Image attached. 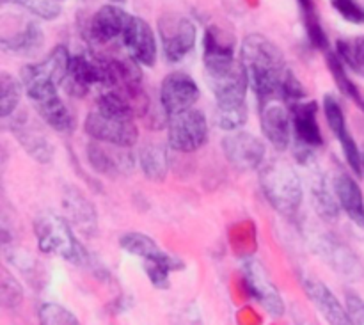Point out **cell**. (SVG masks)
Listing matches in <instances>:
<instances>
[{
  "mask_svg": "<svg viewBox=\"0 0 364 325\" xmlns=\"http://www.w3.org/2000/svg\"><path fill=\"white\" fill-rule=\"evenodd\" d=\"M240 63L244 64L249 87L255 91L258 105L279 100L288 68L284 53L276 43L262 34H249L242 41Z\"/></svg>",
  "mask_w": 364,
  "mask_h": 325,
  "instance_id": "obj_1",
  "label": "cell"
},
{
  "mask_svg": "<svg viewBox=\"0 0 364 325\" xmlns=\"http://www.w3.org/2000/svg\"><path fill=\"white\" fill-rule=\"evenodd\" d=\"M259 185L267 201L281 215H294L302 205V183L297 171L283 160H272L259 171Z\"/></svg>",
  "mask_w": 364,
  "mask_h": 325,
  "instance_id": "obj_2",
  "label": "cell"
},
{
  "mask_svg": "<svg viewBox=\"0 0 364 325\" xmlns=\"http://www.w3.org/2000/svg\"><path fill=\"white\" fill-rule=\"evenodd\" d=\"M71 55L66 46L57 45L43 60L21 68L20 80L32 103L57 95L59 85L66 80Z\"/></svg>",
  "mask_w": 364,
  "mask_h": 325,
  "instance_id": "obj_3",
  "label": "cell"
},
{
  "mask_svg": "<svg viewBox=\"0 0 364 325\" xmlns=\"http://www.w3.org/2000/svg\"><path fill=\"white\" fill-rule=\"evenodd\" d=\"M34 233L39 251L45 255H55L75 265L87 263V252L78 244L70 224L53 213H41L34 220Z\"/></svg>",
  "mask_w": 364,
  "mask_h": 325,
  "instance_id": "obj_4",
  "label": "cell"
},
{
  "mask_svg": "<svg viewBox=\"0 0 364 325\" xmlns=\"http://www.w3.org/2000/svg\"><path fill=\"white\" fill-rule=\"evenodd\" d=\"M205 78L217 102L245 100L249 78L244 64L235 55L205 60Z\"/></svg>",
  "mask_w": 364,
  "mask_h": 325,
  "instance_id": "obj_5",
  "label": "cell"
},
{
  "mask_svg": "<svg viewBox=\"0 0 364 325\" xmlns=\"http://www.w3.org/2000/svg\"><path fill=\"white\" fill-rule=\"evenodd\" d=\"M84 132L92 141L110 142L117 146H132L137 142L139 130L134 117L107 112L95 105L84 121Z\"/></svg>",
  "mask_w": 364,
  "mask_h": 325,
  "instance_id": "obj_6",
  "label": "cell"
},
{
  "mask_svg": "<svg viewBox=\"0 0 364 325\" xmlns=\"http://www.w3.org/2000/svg\"><path fill=\"white\" fill-rule=\"evenodd\" d=\"M208 132V119L205 114L198 109H188L171 117L167 142L174 151L194 153L206 144Z\"/></svg>",
  "mask_w": 364,
  "mask_h": 325,
  "instance_id": "obj_7",
  "label": "cell"
},
{
  "mask_svg": "<svg viewBox=\"0 0 364 325\" xmlns=\"http://www.w3.org/2000/svg\"><path fill=\"white\" fill-rule=\"evenodd\" d=\"M159 36L166 59L169 63H180L194 50L198 31L187 16L164 14L159 20Z\"/></svg>",
  "mask_w": 364,
  "mask_h": 325,
  "instance_id": "obj_8",
  "label": "cell"
},
{
  "mask_svg": "<svg viewBox=\"0 0 364 325\" xmlns=\"http://www.w3.org/2000/svg\"><path fill=\"white\" fill-rule=\"evenodd\" d=\"M223 153L228 162L238 171H256L265 160V144L249 132H230L223 139Z\"/></svg>",
  "mask_w": 364,
  "mask_h": 325,
  "instance_id": "obj_9",
  "label": "cell"
},
{
  "mask_svg": "<svg viewBox=\"0 0 364 325\" xmlns=\"http://www.w3.org/2000/svg\"><path fill=\"white\" fill-rule=\"evenodd\" d=\"M199 100V87L191 75L173 71L160 85V105L169 117L192 109Z\"/></svg>",
  "mask_w": 364,
  "mask_h": 325,
  "instance_id": "obj_10",
  "label": "cell"
},
{
  "mask_svg": "<svg viewBox=\"0 0 364 325\" xmlns=\"http://www.w3.org/2000/svg\"><path fill=\"white\" fill-rule=\"evenodd\" d=\"M87 162L98 174L114 178L130 173L135 160L128 146L91 141L87 146Z\"/></svg>",
  "mask_w": 364,
  "mask_h": 325,
  "instance_id": "obj_11",
  "label": "cell"
},
{
  "mask_svg": "<svg viewBox=\"0 0 364 325\" xmlns=\"http://www.w3.org/2000/svg\"><path fill=\"white\" fill-rule=\"evenodd\" d=\"M323 112H326L327 123H329V128L333 130L334 137L338 139V142L343 148V155L347 159L348 167H350L355 176L361 178L364 173L363 155L359 151L358 144H355V139L352 137L350 130H348L343 109H341L340 102L333 95L323 96Z\"/></svg>",
  "mask_w": 364,
  "mask_h": 325,
  "instance_id": "obj_12",
  "label": "cell"
},
{
  "mask_svg": "<svg viewBox=\"0 0 364 325\" xmlns=\"http://www.w3.org/2000/svg\"><path fill=\"white\" fill-rule=\"evenodd\" d=\"M259 123L267 141L274 149L284 151L291 144V114L290 109L279 100H272L259 105Z\"/></svg>",
  "mask_w": 364,
  "mask_h": 325,
  "instance_id": "obj_13",
  "label": "cell"
},
{
  "mask_svg": "<svg viewBox=\"0 0 364 325\" xmlns=\"http://www.w3.org/2000/svg\"><path fill=\"white\" fill-rule=\"evenodd\" d=\"M107 75L103 60L89 59L85 55H71L70 70H68L66 80V92L75 98H84L92 85H102L105 87Z\"/></svg>",
  "mask_w": 364,
  "mask_h": 325,
  "instance_id": "obj_14",
  "label": "cell"
},
{
  "mask_svg": "<svg viewBox=\"0 0 364 325\" xmlns=\"http://www.w3.org/2000/svg\"><path fill=\"white\" fill-rule=\"evenodd\" d=\"M11 132L31 159H34L39 164L52 162L53 144L48 135L39 127L38 121L28 117L27 114H20L11 123Z\"/></svg>",
  "mask_w": 364,
  "mask_h": 325,
  "instance_id": "obj_15",
  "label": "cell"
},
{
  "mask_svg": "<svg viewBox=\"0 0 364 325\" xmlns=\"http://www.w3.org/2000/svg\"><path fill=\"white\" fill-rule=\"evenodd\" d=\"M121 39H123V45L127 48L128 55L135 63L148 68L155 66L159 50H156L155 34H153V28L149 27L148 21L132 14Z\"/></svg>",
  "mask_w": 364,
  "mask_h": 325,
  "instance_id": "obj_16",
  "label": "cell"
},
{
  "mask_svg": "<svg viewBox=\"0 0 364 325\" xmlns=\"http://www.w3.org/2000/svg\"><path fill=\"white\" fill-rule=\"evenodd\" d=\"M244 277L247 290L251 292L252 299L258 301V304L263 306L267 313L272 316H283L284 302L281 297L279 290L276 284L269 279L267 270L259 262H249L244 265Z\"/></svg>",
  "mask_w": 364,
  "mask_h": 325,
  "instance_id": "obj_17",
  "label": "cell"
},
{
  "mask_svg": "<svg viewBox=\"0 0 364 325\" xmlns=\"http://www.w3.org/2000/svg\"><path fill=\"white\" fill-rule=\"evenodd\" d=\"M130 16L132 14H128L121 7L114 6V4H105L92 14L91 21H89V38L96 45H109L117 38H123Z\"/></svg>",
  "mask_w": 364,
  "mask_h": 325,
  "instance_id": "obj_18",
  "label": "cell"
},
{
  "mask_svg": "<svg viewBox=\"0 0 364 325\" xmlns=\"http://www.w3.org/2000/svg\"><path fill=\"white\" fill-rule=\"evenodd\" d=\"M316 112H318V103L313 102H299L290 107L291 114V127H294L295 144L306 146V148H322L323 146V135L320 130L318 119H316Z\"/></svg>",
  "mask_w": 364,
  "mask_h": 325,
  "instance_id": "obj_19",
  "label": "cell"
},
{
  "mask_svg": "<svg viewBox=\"0 0 364 325\" xmlns=\"http://www.w3.org/2000/svg\"><path fill=\"white\" fill-rule=\"evenodd\" d=\"M302 290H304L306 297L311 301L320 311V315L327 320L329 324H350L347 309L341 306L336 295L326 287L320 279L313 276H302Z\"/></svg>",
  "mask_w": 364,
  "mask_h": 325,
  "instance_id": "obj_20",
  "label": "cell"
},
{
  "mask_svg": "<svg viewBox=\"0 0 364 325\" xmlns=\"http://www.w3.org/2000/svg\"><path fill=\"white\" fill-rule=\"evenodd\" d=\"M333 188L336 192V198L343 212L348 219L364 230V196L358 181L345 171H338L334 174Z\"/></svg>",
  "mask_w": 364,
  "mask_h": 325,
  "instance_id": "obj_21",
  "label": "cell"
},
{
  "mask_svg": "<svg viewBox=\"0 0 364 325\" xmlns=\"http://www.w3.org/2000/svg\"><path fill=\"white\" fill-rule=\"evenodd\" d=\"M63 205L66 208L68 215L71 217V223L78 228L84 235L92 237L98 230V219H96L95 206L89 203V199L82 194L78 188L66 187L63 194Z\"/></svg>",
  "mask_w": 364,
  "mask_h": 325,
  "instance_id": "obj_22",
  "label": "cell"
},
{
  "mask_svg": "<svg viewBox=\"0 0 364 325\" xmlns=\"http://www.w3.org/2000/svg\"><path fill=\"white\" fill-rule=\"evenodd\" d=\"M318 251L322 258L336 270L338 274H343L347 277H358L361 272V265L358 262V256L345 247L341 242L334 240L333 237H323L318 244Z\"/></svg>",
  "mask_w": 364,
  "mask_h": 325,
  "instance_id": "obj_23",
  "label": "cell"
},
{
  "mask_svg": "<svg viewBox=\"0 0 364 325\" xmlns=\"http://www.w3.org/2000/svg\"><path fill=\"white\" fill-rule=\"evenodd\" d=\"M34 109L38 116L59 134H70L75 130V116L66 103L59 98V95L48 96L45 100L34 102Z\"/></svg>",
  "mask_w": 364,
  "mask_h": 325,
  "instance_id": "obj_24",
  "label": "cell"
},
{
  "mask_svg": "<svg viewBox=\"0 0 364 325\" xmlns=\"http://www.w3.org/2000/svg\"><path fill=\"white\" fill-rule=\"evenodd\" d=\"M141 169L149 181H164L169 173L167 149L159 142H148L141 149Z\"/></svg>",
  "mask_w": 364,
  "mask_h": 325,
  "instance_id": "obj_25",
  "label": "cell"
},
{
  "mask_svg": "<svg viewBox=\"0 0 364 325\" xmlns=\"http://www.w3.org/2000/svg\"><path fill=\"white\" fill-rule=\"evenodd\" d=\"M43 43H45V36H43L41 28L32 21L25 23V27L18 34L11 36V38H7V36L2 38L4 48L20 53V55H34L39 52Z\"/></svg>",
  "mask_w": 364,
  "mask_h": 325,
  "instance_id": "obj_26",
  "label": "cell"
},
{
  "mask_svg": "<svg viewBox=\"0 0 364 325\" xmlns=\"http://www.w3.org/2000/svg\"><path fill=\"white\" fill-rule=\"evenodd\" d=\"M247 103L245 100L238 102H217L213 110V123L224 132H237L247 123Z\"/></svg>",
  "mask_w": 364,
  "mask_h": 325,
  "instance_id": "obj_27",
  "label": "cell"
},
{
  "mask_svg": "<svg viewBox=\"0 0 364 325\" xmlns=\"http://www.w3.org/2000/svg\"><path fill=\"white\" fill-rule=\"evenodd\" d=\"M311 198L315 210L322 219L331 220V223L338 219V215H340V203H338L336 192H334V188L333 191L327 188V181L322 174H316L313 178Z\"/></svg>",
  "mask_w": 364,
  "mask_h": 325,
  "instance_id": "obj_28",
  "label": "cell"
},
{
  "mask_svg": "<svg viewBox=\"0 0 364 325\" xmlns=\"http://www.w3.org/2000/svg\"><path fill=\"white\" fill-rule=\"evenodd\" d=\"M119 245L130 255L139 256L141 260H166L169 258V252L159 247L151 237L144 233H137V231H130L121 237Z\"/></svg>",
  "mask_w": 364,
  "mask_h": 325,
  "instance_id": "obj_29",
  "label": "cell"
},
{
  "mask_svg": "<svg viewBox=\"0 0 364 325\" xmlns=\"http://www.w3.org/2000/svg\"><path fill=\"white\" fill-rule=\"evenodd\" d=\"M326 60H327V66H329L331 73H333L334 82H336V85L340 87V91L343 92L347 98H350L352 102H354L355 105H358L359 109L364 112V96H363V92L359 91L358 85L350 80V77L347 75V71H345L343 60L338 57L336 52H327Z\"/></svg>",
  "mask_w": 364,
  "mask_h": 325,
  "instance_id": "obj_30",
  "label": "cell"
},
{
  "mask_svg": "<svg viewBox=\"0 0 364 325\" xmlns=\"http://www.w3.org/2000/svg\"><path fill=\"white\" fill-rule=\"evenodd\" d=\"M21 91H23L21 80L14 78L7 71L0 73V116L9 117L16 110L21 100Z\"/></svg>",
  "mask_w": 364,
  "mask_h": 325,
  "instance_id": "obj_31",
  "label": "cell"
},
{
  "mask_svg": "<svg viewBox=\"0 0 364 325\" xmlns=\"http://www.w3.org/2000/svg\"><path fill=\"white\" fill-rule=\"evenodd\" d=\"M336 53L345 66L355 73L364 75V36L355 39H338Z\"/></svg>",
  "mask_w": 364,
  "mask_h": 325,
  "instance_id": "obj_32",
  "label": "cell"
},
{
  "mask_svg": "<svg viewBox=\"0 0 364 325\" xmlns=\"http://www.w3.org/2000/svg\"><path fill=\"white\" fill-rule=\"evenodd\" d=\"M0 302L6 309H16L23 302V290H21L20 283L6 269L2 270V276H0Z\"/></svg>",
  "mask_w": 364,
  "mask_h": 325,
  "instance_id": "obj_33",
  "label": "cell"
},
{
  "mask_svg": "<svg viewBox=\"0 0 364 325\" xmlns=\"http://www.w3.org/2000/svg\"><path fill=\"white\" fill-rule=\"evenodd\" d=\"M39 320H41L43 324H50V325H55V324L77 325L78 324V319L70 311V309H66L60 304H55V302H46V304H43L41 308H39Z\"/></svg>",
  "mask_w": 364,
  "mask_h": 325,
  "instance_id": "obj_34",
  "label": "cell"
},
{
  "mask_svg": "<svg viewBox=\"0 0 364 325\" xmlns=\"http://www.w3.org/2000/svg\"><path fill=\"white\" fill-rule=\"evenodd\" d=\"M304 25L306 32H308V39L315 48L323 50V52H329V38H327L326 31H323L322 23L318 20V14L316 11L304 14Z\"/></svg>",
  "mask_w": 364,
  "mask_h": 325,
  "instance_id": "obj_35",
  "label": "cell"
},
{
  "mask_svg": "<svg viewBox=\"0 0 364 325\" xmlns=\"http://www.w3.org/2000/svg\"><path fill=\"white\" fill-rule=\"evenodd\" d=\"M304 98H306L304 85H302L301 80H299V78L295 77L290 70H288L287 77H284V80H283V85H281L279 100L288 107V109H290L291 105L302 102Z\"/></svg>",
  "mask_w": 364,
  "mask_h": 325,
  "instance_id": "obj_36",
  "label": "cell"
},
{
  "mask_svg": "<svg viewBox=\"0 0 364 325\" xmlns=\"http://www.w3.org/2000/svg\"><path fill=\"white\" fill-rule=\"evenodd\" d=\"M331 6L343 20L355 25L364 23V6L358 0H331Z\"/></svg>",
  "mask_w": 364,
  "mask_h": 325,
  "instance_id": "obj_37",
  "label": "cell"
},
{
  "mask_svg": "<svg viewBox=\"0 0 364 325\" xmlns=\"http://www.w3.org/2000/svg\"><path fill=\"white\" fill-rule=\"evenodd\" d=\"M6 258L14 269H18L23 276L31 277V279L36 274V270H38L36 260L32 258L31 255H27L25 251H21V249H6Z\"/></svg>",
  "mask_w": 364,
  "mask_h": 325,
  "instance_id": "obj_38",
  "label": "cell"
},
{
  "mask_svg": "<svg viewBox=\"0 0 364 325\" xmlns=\"http://www.w3.org/2000/svg\"><path fill=\"white\" fill-rule=\"evenodd\" d=\"M20 4L36 16L45 18V20H53L60 14L59 0H20Z\"/></svg>",
  "mask_w": 364,
  "mask_h": 325,
  "instance_id": "obj_39",
  "label": "cell"
},
{
  "mask_svg": "<svg viewBox=\"0 0 364 325\" xmlns=\"http://www.w3.org/2000/svg\"><path fill=\"white\" fill-rule=\"evenodd\" d=\"M345 301H347V313L350 324H364V301L359 297L355 292H347L345 294Z\"/></svg>",
  "mask_w": 364,
  "mask_h": 325,
  "instance_id": "obj_40",
  "label": "cell"
},
{
  "mask_svg": "<svg viewBox=\"0 0 364 325\" xmlns=\"http://www.w3.org/2000/svg\"><path fill=\"white\" fill-rule=\"evenodd\" d=\"M297 2H299V6H301L302 14H308V13H311V11H316L315 0H297Z\"/></svg>",
  "mask_w": 364,
  "mask_h": 325,
  "instance_id": "obj_41",
  "label": "cell"
},
{
  "mask_svg": "<svg viewBox=\"0 0 364 325\" xmlns=\"http://www.w3.org/2000/svg\"><path fill=\"white\" fill-rule=\"evenodd\" d=\"M117 2H123V0H117Z\"/></svg>",
  "mask_w": 364,
  "mask_h": 325,
  "instance_id": "obj_42",
  "label": "cell"
},
{
  "mask_svg": "<svg viewBox=\"0 0 364 325\" xmlns=\"http://www.w3.org/2000/svg\"><path fill=\"white\" fill-rule=\"evenodd\" d=\"M59 2H60V0H59Z\"/></svg>",
  "mask_w": 364,
  "mask_h": 325,
  "instance_id": "obj_43",
  "label": "cell"
}]
</instances>
